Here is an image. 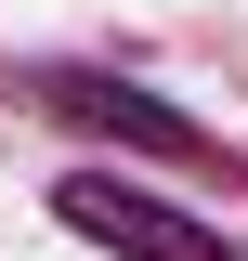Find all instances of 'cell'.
Segmentation results:
<instances>
[{
  "mask_svg": "<svg viewBox=\"0 0 248 261\" xmlns=\"http://www.w3.org/2000/svg\"><path fill=\"white\" fill-rule=\"evenodd\" d=\"M53 222L92 235V248H118V261H235L196 209H170V196L118 183V170H65V183H53Z\"/></svg>",
  "mask_w": 248,
  "mask_h": 261,
  "instance_id": "1",
  "label": "cell"
},
{
  "mask_svg": "<svg viewBox=\"0 0 248 261\" xmlns=\"http://www.w3.org/2000/svg\"><path fill=\"white\" fill-rule=\"evenodd\" d=\"M53 118H79V130H105V144H144V157H183V170H222V144L196 118H170L157 92H131V79H92V65H39L27 79Z\"/></svg>",
  "mask_w": 248,
  "mask_h": 261,
  "instance_id": "2",
  "label": "cell"
}]
</instances>
